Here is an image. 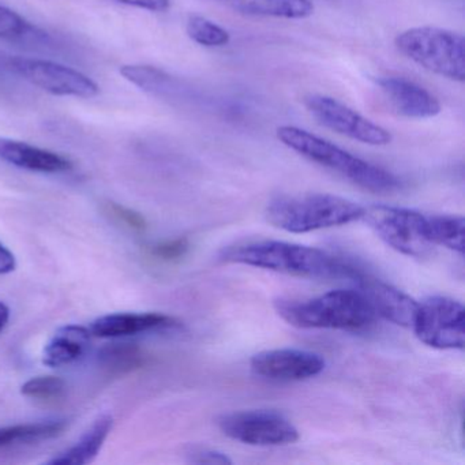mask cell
I'll return each instance as SVG.
<instances>
[{
    "instance_id": "23",
    "label": "cell",
    "mask_w": 465,
    "mask_h": 465,
    "mask_svg": "<svg viewBox=\"0 0 465 465\" xmlns=\"http://www.w3.org/2000/svg\"><path fill=\"white\" fill-rule=\"evenodd\" d=\"M187 36L203 45V47L217 48L224 47L230 43L231 36L228 31L217 25L213 21L201 15H192L187 21Z\"/></svg>"
},
{
    "instance_id": "10",
    "label": "cell",
    "mask_w": 465,
    "mask_h": 465,
    "mask_svg": "<svg viewBox=\"0 0 465 465\" xmlns=\"http://www.w3.org/2000/svg\"><path fill=\"white\" fill-rule=\"evenodd\" d=\"M10 67L24 80L54 96L92 99L100 88L88 75L45 59L13 58Z\"/></svg>"
},
{
    "instance_id": "24",
    "label": "cell",
    "mask_w": 465,
    "mask_h": 465,
    "mask_svg": "<svg viewBox=\"0 0 465 465\" xmlns=\"http://www.w3.org/2000/svg\"><path fill=\"white\" fill-rule=\"evenodd\" d=\"M66 391V382L55 375H40L24 383L21 393L37 400L58 399Z\"/></svg>"
},
{
    "instance_id": "4",
    "label": "cell",
    "mask_w": 465,
    "mask_h": 465,
    "mask_svg": "<svg viewBox=\"0 0 465 465\" xmlns=\"http://www.w3.org/2000/svg\"><path fill=\"white\" fill-rule=\"evenodd\" d=\"M363 206L333 194L282 195L266 208V219L280 230L306 233L361 220Z\"/></svg>"
},
{
    "instance_id": "22",
    "label": "cell",
    "mask_w": 465,
    "mask_h": 465,
    "mask_svg": "<svg viewBox=\"0 0 465 465\" xmlns=\"http://www.w3.org/2000/svg\"><path fill=\"white\" fill-rule=\"evenodd\" d=\"M121 74L124 80L153 96H170L175 89L173 77L163 70L145 64H124L121 67Z\"/></svg>"
},
{
    "instance_id": "31",
    "label": "cell",
    "mask_w": 465,
    "mask_h": 465,
    "mask_svg": "<svg viewBox=\"0 0 465 465\" xmlns=\"http://www.w3.org/2000/svg\"><path fill=\"white\" fill-rule=\"evenodd\" d=\"M10 320V309L0 301V333L5 331Z\"/></svg>"
},
{
    "instance_id": "1",
    "label": "cell",
    "mask_w": 465,
    "mask_h": 465,
    "mask_svg": "<svg viewBox=\"0 0 465 465\" xmlns=\"http://www.w3.org/2000/svg\"><path fill=\"white\" fill-rule=\"evenodd\" d=\"M225 262L254 266L265 271L306 279L355 280L361 268L323 250L280 241H258L228 247Z\"/></svg>"
},
{
    "instance_id": "3",
    "label": "cell",
    "mask_w": 465,
    "mask_h": 465,
    "mask_svg": "<svg viewBox=\"0 0 465 465\" xmlns=\"http://www.w3.org/2000/svg\"><path fill=\"white\" fill-rule=\"evenodd\" d=\"M277 314L295 328L361 331L372 325L377 314L359 290H334L314 298H280Z\"/></svg>"
},
{
    "instance_id": "6",
    "label": "cell",
    "mask_w": 465,
    "mask_h": 465,
    "mask_svg": "<svg viewBox=\"0 0 465 465\" xmlns=\"http://www.w3.org/2000/svg\"><path fill=\"white\" fill-rule=\"evenodd\" d=\"M361 220L400 254L421 258L434 244L429 238L427 214L397 206L372 205L363 209Z\"/></svg>"
},
{
    "instance_id": "21",
    "label": "cell",
    "mask_w": 465,
    "mask_h": 465,
    "mask_svg": "<svg viewBox=\"0 0 465 465\" xmlns=\"http://www.w3.org/2000/svg\"><path fill=\"white\" fill-rule=\"evenodd\" d=\"M429 238L434 246H443L451 252H464V217L454 214H427Z\"/></svg>"
},
{
    "instance_id": "8",
    "label": "cell",
    "mask_w": 465,
    "mask_h": 465,
    "mask_svg": "<svg viewBox=\"0 0 465 465\" xmlns=\"http://www.w3.org/2000/svg\"><path fill=\"white\" fill-rule=\"evenodd\" d=\"M219 429L225 437L252 446L290 445L299 431L282 413L269 410L238 411L220 416Z\"/></svg>"
},
{
    "instance_id": "30",
    "label": "cell",
    "mask_w": 465,
    "mask_h": 465,
    "mask_svg": "<svg viewBox=\"0 0 465 465\" xmlns=\"http://www.w3.org/2000/svg\"><path fill=\"white\" fill-rule=\"evenodd\" d=\"M15 268H17V261L15 254L4 243H0V274L12 273Z\"/></svg>"
},
{
    "instance_id": "28",
    "label": "cell",
    "mask_w": 465,
    "mask_h": 465,
    "mask_svg": "<svg viewBox=\"0 0 465 465\" xmlns=\"http://www.w3.org/2000/svg\"><path fill=\"white\" fill-rule=\"evenodd\" d=\"M105 359L111 363H115L116 366L121 367H132L137 366L140 363L141 356L135 348L124 347V348H114L110 352L105 355Z\"/></svg>"
},
{
    "instance_id": "5",
    "label": "cell",
    "mask_w": 465,
    "mask_h": 465,
    "mask_svg": "<svg viewBox=\"0 0 465 465\" xmlns=\"http://www.w3.org/2000/svg\"><path fill=\"white\" fill-rule=\"evenodd\" d=\"M397 50L427 72L457 83L465 80L462 35L435 26H419L397 35Z\"/></svg>"
},
{
    "instance_id": "13",
    "label": "cell",
    "mask_w": 465,
    "mask_h": 465,
    "mask_svg": "<svg viewBox=\"0 0 465 465\" xmlns=\"http://www.w3.org/2000/svg\"><path fill=\"white\" fill-rule=\"evenodd\" d=\"M377 85L391 107L405 118L431 119L440 113L437 97L407 78L381 77Z\"/></svg>"
},
{
    "instance_id": "14",
    "label": "cell",
    "mask_w": 465,
    "mask_h": 465,
    "mask_svg": "<svg viewBox=\"0 0 465 465\" xmlns=\"http://www.w3.org/2000/svg\"><path fill=\"white\" fill-rule=\"evenodd\" d=\"M181 326L178 320L160 312H116L92 322V336L103 339L134 336L146 331H167Z\"/></svg>"
},
{
    "instance_id": "15",
    "label": "cell",
    "mask_w": 465,
    "mask_h": 465,
    "mask_svg": "<svg viewBox=\"0 0 465 465\" xmlns=\"http://www.w3.org/2000/svg\"><path fill=\"white\" fill-rule=\"evenodd\" d=\"M0 160L32 173H62L73 170V163L62 154L4 137H0Z\"/></svg>"
},
{
    "instance_id": "17",
    "label": "cell",
    "mask_w": 465,
    "mask_h": 465,
    "mask_svg": "<svg viewBox=\"0 0 465 465\" xmlns=\"http://www.w3.org/2000/svg\"><path fill=\"white\" fill-rule=\"evenodd\" d=\"M242 15L304 20L314 13L312 0H217Z\"/></svg>"
},
{
    "instance_id": "9",
    "label": "cell",
    "mask_w": 465,
    "mask_h": 465,
    "mask_svg": "<svg viewBox=\"0 0 465 465\" xmlns=\"http://www.w3.org/2000/svg\"><path fill=\"white\" fill-rule=\"evenodd\" d=\"M304 105L318 124L337 134L371 146H385L391 143L388 130L333 97L309 94L304 99Z\"/></svg>"
},
{
    "instance_id": "29",
    "label": "cell",
    "mask_w": 465,
    "mask_h": 465,
    "mask_svg": "<svg viewBox=\"0 0 465 465\" xmlns=\"http://www.w3.org/2000/svg\"><path fill=\"white\" fill-rule=\"evenodd\" d=\"M115 2L152 13H164L171 7V0H115Z\"/></svg>"
},
{
    "instance_id": "26",
    "label": "cell",
    "mask_w": 465,
    "mask_h": 465,
    "mask_svg": "<svg viewBox=\"0 0 465 465\" xmlns=\"http://www.w3.org/2000/svg\"><path fill=\"white\" fill-rule=\"evenodd\" d=\"M190 243L186 238L170 239V241L159 242L151 247V254L160 261L173 262L181 260L189 252Z\"/></svg>"
},
{
    "instance_id": "18",
    "label": "cell",
    "mask_w": 465,
    "mask_h": 465,
    "mask_svg": "<svg viewBox=\"0 0 465 465\" xmlns=\"http://www.w3.org/2000/svg\"><path fill=\"white\" fill-rule=\"evenodd\" d=\"M114 427L110 413H103L77 443L47 461L51 465H85L96 459Z\"/></svg>"
},
{
    "instance_id": "20",
    "label": "cell",
    "mask_w": 465,
    "mask_h": 465,
    "mask_svg": "<svg viewBox=\"0 0 465 465\" xmlns=\"http://www.w3.org/2000/svg\"><path fill=\"white\" fill-rule=\"evenodd\" d=\"M0 39L21 45H48L51 42L47 32L29 23L15 10L0 5Z\"/></svg>"
},
{
    "instance_id": "2",
    "label": "cell",
    "mask_w": 465,
    "mask_h": 465,
    "mask_svg": "<svg viewBox=\"0 0 465 465\" xmlns=\"http://www.w3.org/2000/svg\"><path fill=\"white\" fill-rule=\"evenodd\" d=\"M277 138L282 145L304 159L339 173L361 189L388 194L401 187V181L385 168L353 156L350 152L296 126H280Z\"/></svg>"
},
{
    "instance_id": "12",
    "label": "cell",
    "mask_w": 465,
    "mask_h": 465,
    "mask_svg": "<svg viewBox=\"0 0 465 465\" xmlns=\"http://www.w3.org/2000/svg\"><path fill=\"white\" fill-rule=\"evenodd\" d=\"M353 282H356L358 290L363 293L370 306L374 309L375 314L386 318L396 325L412 328L419 306L415 299L411 298L399 288L377 277L370 276L369 273H364L361 269Z\"/></svg>"
},
{
    "instance_id": "27",
    "label": "cell",
    "mask_w": 465,
    "mask_h": 465,
    "mask_svg": "<svg viewBox=\"0 0 465 465\" xmlns=\"http://www.w3.org/2000/svg\"><path fill=\"white\" fill-rule=\"evenodd\" d=\"M187 460L193 464L225 465L231 464L232 460L214 449L203 448V446H192L186 451Z\"/></svg>"
},
{
    "instance_id": "7",
    "label": "cell",
    "mask_w": 465,
    "mask_h": 465,
    "mask_svg": "<svg viewBox=\"0 0 465 465\" xmlns=\"http://www.w3.org/2000/svg\"><path fill=\"white\" fill-rule=\"evenodd\" d=\"M415 336L435 350H462L465 344V312L448 296H431L419 303L412 323Z\"/></svg>"
},
{
    "instance_id": "25",
    "label": "cell",
    "mask_w": 465,
    "mask_h": 465,
    "mask_svg": "<svg viewBox=\"0 0 465 465\" xmlns=\"http://www.w3.org/2000/svg\"><path fill=\"white\" fill-rule=\"evenodd\" d=\"M107 213L119 224L124 225L135 232H143L148 228V223L143 214L138 213L134 209L126 208L121 203H107Z\"/></svg>"
},
{
    "instance_id": "16",
    "label": "cell",
    "mask_w": 465,
    "mask_h": 465,
    "mask_svg": "<svg viewBox=\"0 0 465 465\" xmlns=\"http://www.w3.org/2000/svg\"><path fill=\"white\" fill-rule=\"evenodd\" d=\"M91 329L81 325H66L58 329L47 342L43 363L48 367H64L81 361L91 347Z\"/></svg>"
},
{
    "instance_id": "19",
    "label": "cell",
    "mask_w": 465,
    "mask_h": 465,
    "mask_svg": "<svg viewBox=\"0 0 465 465\" xmlns=\"http://www.w3.org/2000/svg\"><path fill=\"white\" fill-rule=\"evenodd\" d=\"M66 426V420L55 419V420L0 427V448H6V446L15 445V443H32L51 440V438L62 434Z\"/></svg>"
},
{
    "instance_id": "11",
    "label": "cell",
    "mask_w": 465,
    "mask_h": 465,
    "mask_svg": "<svg viewBox=\"0 0 465 465\" xmlns=\"http://www.w3.org/2000/svg\"><path fill=\"white\" fill-rule=\"evenodd\" d=\"M250 366L254 374L266 380L293 382L321 374L325 369V361L310 351L282 348L257 353L250 361Z\"/></svg>"
}]
</instances>
